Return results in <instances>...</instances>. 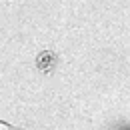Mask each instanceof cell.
<instances>
[{
	"label": "cell",
	"mask_w": 130,
	"mask_h": 130,
	"mask_svg": "<svg viewBox=\"0 0 130 130\" xmlns=\"http://www.w3.org/2000/svg\"><path fill=\"white\" fill-rule=\"evenodd\" d=\"M0 130H12L8 124H4V122H0Z\"/></svg>",
	"instance_id": "cell-1"
}]
</instances>
